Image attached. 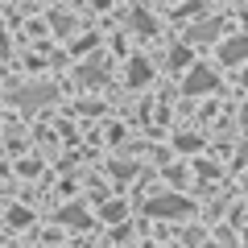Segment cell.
Masks as SVG:
<instances>
[{
  "label": "cell",
  "mask_w": 248,
  "mask_h": 248,
  "mask_svg": "<svg viewBox=\"0 0 248 248\" xmlns=\"http://www.w3.org/2000/svg\"><path fill=\"white\" fill-rule=\"evenodd\" d=\"M145 211H149L153 219H186V215L195 211V203L182 199V195H157V199L145 203Z\"/></svg>",
  "instance_id": "1"
},
{
  "label": "cell",
  "mask_w": 248,
  "mask_h": 248,
  "mask_svg": "<svg viewBox=\"0 0 248 248\" xmlns=\"http://www.w3.org/2000/svg\"><path fill=\"white\" fill-rule=\"evenodd\" d=\"M186 95H207V91L219 87V79H215V71H207V66H195V71L186 75Z\"/></svg>",
  "instance_id": "2"
},
{
  "label": "cell",
  "mask_w": 248,
  "mask_h": 248,
  "mask_svg": "<svg viewBox=\"0 0 248 248\" xmlns=\"http://www.w3.org/2000/svg\"><path fill=\"white\" fill-rule=\"evenodd\" d=\"M219 62H223V66H240V62H248V37H228V42H219Z\"/></svg>",
  "instance_id": "3"
},
{
  "label": "cell",
  "mask_w": 248,
  "mask_h": 248,
  "mask_svg": "<svg viewBox=\"0 0 248 248\" xmlns=\"http://www.w3.org/2000/svg\"><path fill=\"white\" fill-rule=\"evenodd\" d=\"M215 37H219V21H203V25H195L190 29V42H215Z\"/></svg>",
  "instance_id": "4"
},
{
  "label": "cell",
  "mask_w": 248,
  "mask_h": 248,
  "mask_svg": "<svg viewBox=\"0 0 248 248\" xmlns=\"http://www.w3.org/2000/svg\"><path fill=\"white\" fill-rule=\"evenodd\" d=\"M128 75H133V83H145V79H149V62H133Z\"/></svg>",
  "instance_id": "5"
},
{
  "label": "cell",
  "mask_w": 248,
  "mask_h": 248,
  "mask_svg": "<svg viewBox=\"0 0 248 248\" xmlns=\"http://www.w3.org/2000/svg\"><path fill=\"white\" fill-rule=\"evenodd\" d=\"M186 62H190V50H186V46L170 50V66H186Z\"/></svg>",
  "instance_id": "6"
},
{
  "label": "cell",
  "mask_w": 248,
  "mask_h": 248,
  "mask_svg": "<svg viewBox=\"0 0 248 248\" xmlns=\"http://www.w3.org/2000/svg\"><path fill=\"white\" fill-rule=\"evenodd\" d=\"M104 215H108V219H120V215H124V207H120V203H112V207H104Z\"/></svg>",
  "instance_id": "7"
},
{
  "label": "cell",
  "mask_w": 248,
  "mask_h": 248,
  "mask_svg": "<svg viewBox=\"0 0 248 248\" xmlns=\"http://www.w3.org/2000/svg\"><path fill=\"white\" fill-rule=\"evenodd\" d=\"M207 248H219V244H207Z\"/></svg>",
  "instance_id": "8"
},
{
  "label": "cell",
  "mask_w": 248,
  "mask_h": 248,
  "mask_svg": "<svg viewBox=\"0 0 248 248\" xmlns=\"http://www.w3.org/2000/svg\"><path fill=\"white\" fill-rule=\"evenodd\" d=\"M244 21H248V13H244Z\"/></svg>",
  "instance_id": "9"
}]
</instances>
